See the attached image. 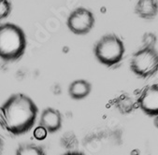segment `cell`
I'll use <instances>...</instances> for the list:
<instances>
[{
    "label": "cell",
    "instance_id": "cell-1",
    "mask_svg": "<svg viewBox=\"0 0 158 155\" xmlns=\"http://www.w3.org/2000/svg\"><path fill=\"white\" fill-rule=\"evenodd\" d=\"M39 108L24 94H15L0 107V123L15 137L26 134L36 123Z\"/></svg>",
    "mask_w": 158,
    "mask_h": 155
},
{
    "label": "cell",
    "instance_id": "cell-2",
    "mask_svg": "<svg viewBox=\"0 0 158 155\" xmlns=\"http://www.w3.org/2000/svg\"><path fill=\"white\" fill-rule=\"evenodd\" d=\"M27 40L23 30L10 22L0 25V58L5 62H15L23 57Z\"/></svg>",
    "mask_w": 158,
    "mask_h": 155
},
{
    "label": "cell",
    "instance_id": "cell-3",
    "mask_svg": "<svg viewBox=\"0 0 158 155\" xmlns=\"http://www.w3.org/2000/svg\"><path fill=\"white\" fill-rule=\"evenodd\" d=\"M94 51L99 63L108 67H113L121 63L125 48L119 37L110 34L102 37L98 41Z\"/></svg>",
    "mask_w": 158,
    "mask_h": 155
},
{
    "label": "cell",
    "instance_id": "cell-4",
    "mask_svg": "<svg viewBox=\"0 0 158 155\" xmlns=\"http://www.w3.org/2000/svg\"><path fill=\"white\" fill-rule=\"evenodd\" d=\"M130 68L141 79L152 77L158 72V51L154 47H143L132 56Z\"/></svg>",
    "mask_w": 158,
    "mask_h": 155
},
{
    "label": "cell",
    "instance_id": "cell-5",
    "mask_svg": "<svg viewBox=\"0 0 158 155\" xmlns=\"http://www.w3.org/2000/svg\"><path fill=\"white\" fill-rule=\"evenodd\" d=\"M94 14L85 8H77L74 10L68 18V27L72 33L76 35L88 34L94 25Z\"/></svg>",
    "mask_w": 158,
    "mask_h": 155
},
{
    "label": "cell",
    "instance_id": "cell-6",
    "mask_svg": "<svg viewBox=\"0 0 158 155\" xmlns=\"http://www.w3.org/2000/svg\"><path fill=\"white\" fill-rule=\"evenodd\" d=\"M139 108L152 117L158 115V84L151 85L143 90L138 99Z\"/></svg>",
    "mask_w": 158,
    "mask_h": 155
},
{
    "label": "cell",
    "instance_id": "cell-7",
    "mask_svg": "<svg viewBox=\"0 0 158 155\" xmlns=\"http://www.w3.org/2000/svg\"><path fill=\"white\" fill-rule=\"evenodd\" d=\"M40 124L44 126L50 134L58 132L62 127V115L52 108H45L40 116Z\"/></svg>",
    "mask_w": 158,
    "mask_h": 155
},
{
    "label": "cell",
    "instance_id": "cell-8",
    "mask_svg": "<svg viewBox=\"0 0 158 155\" xmlns=\"http://www.w3.org/2000/svg\"><path fill=\"white\" fill-rule=\"evenodd\" d=\"M136 14L145 20H152L158 13L157 0H139L135 7Z\"/></svg>",
    "mask_w": 158,
    "mask_h": 155
},
{
    "label": "cell",
    "instance_id": "cell-9",
    "mask_svg": "<svg viewBox=\"0 0 158 155\" xmlns=\"http://www.w3.org/2000/svg\"><path fill=\"white\" fill-rule=\"evenodd\" d=\"M92 90L89 81L85 80H77L70 83L69 87V94L74 100H81L87 97Z\"/></svg>",
    "mask_w": 158,
    "mask_h": 155
},
{
    "label": "cell",
    "instance_id": "cell-10",
    "mask_svg": "<svg viewBox=\"0 0 158 155\" xmlns=\"http://www.w3.org/2000/svg\"><path fill=\"white\" fill-rule=\"evenodd\" d=\"M16 155H46L42 147L33 143H23L18 146Z\"/></svg>",
    "mask_w": 158,
    "mask_h": 155
},
{
    "label": "cell",
    "instance_id": "cell-11",
    "mask_svg": "<svg viewBox=\"0 0 158 155\" xmlns=\"http://www.w3.org/2000/svg\"><path fill=\"white\" fill-rule=\"evenodd\" d=\"M116 108L123 114H128L134 109V102L128 95H122L115 100Z\"/></svg>",
    "mask_w": 158,
    "mask_h": 155
},
{
    "label": "cell",
    "instance_id": "cell-12",
    "mask_svg": "<svg viewBox=\"0 0 158 155\" xmlns=\"http://www.w3.org/2000/svg\"><path fill=\"white\" fill-rule=\"evenodd\" d=\"M12 10V5L10 0H0V21L6 19Z\"/></svg>",
    "mask_w": 158,
    "mask_h": 155
},
{
    "label": "cell",
    "instance_id": "cell-13",
    "mask_svg": "<svg viewBox=\"0 0 158 155\" xmlns=\"http://www.w3.org/2000/svg\"><path fill=\"white\" fill-rule=\"evenodd\" d=\"M48 134H49V132L47 131V129H46L44 126L40 125V124L39 126H37V127L34 129V132H33L34 137H35L37 140H39V141H42V140L46 139Z\"/></svg>",
    "mask_w": 158,
    "mask_h": 155
},
{
    "label": "cell",
    "instance_id": "cell-14",
    "mask_svg": "<svg viewBox=\"0 0 158 155\" xmlns=\"http://www.w3.org/2000/svg\"><path fill=\"white\" fill-rule=\"evenodd\" d=\"M156 36L152 33H145L142 38L143 47H154L156 44Z\"/></svg>",
    "mask_w": 158,
    "mask_h": 155
},
{
    "label": "cell",
    "instance_id": "cell-15",
    "mask_svg": "<svg viewBox=\"0 0 158 155\" xmlns=\"http://www.w3.org/2000/svg\"><path fill=\"white\" fill-rule=\"evenodd\" d=\"M63 155H84L82 152L81 151H75V150H70V151H68L66 153H64Z\"/></svg>",
    "mask_w": 158,
    "mask_h": 155
},
{
    "label": "cell",
    "instance_id": "cell-16",
    "mask_svg": "<svg viewBox=\"0 0 158 155\" xmlns=\"http://www.w3.org/2000/svg\"><path fill=\"white\" fill-rule=\"evenodd\" d=\"M153 124L154 126L158 129V115L154 116V120H153Z\"/></svg>",
    "mask_w": 158,
    "mask_h": 155
},
{
    "label": "cell",
    "instance_id": "cell-17",
    "mask_svg": "<svg viewBox=\"0 0 158 155\" xmlns=\"http://www.w3.org/2000/svg\"><path fill=\"white\" fill-rule=\"evenodd\" d=\"M130 154H131V155H139V151L138 149H134V150L131 151Z\"/></svg>",
    "mask_w": 158,
    "mask_h": 155
},
{
    "label": "cell",
    "instance_id": "cell-18",
    "mask_svg": "<svg viewBox=\"0 0 158 155\" xmlns=\"http://www.w3.org/2000/svg\"><path fill=\"white\" fill-rule=\"evenodd\" d=\"M2 148H3V141H2L1 138H0V151H1Z\"/></svg>",
    "mask_w": 158,
    "mask_h": 155
}]
</instances>
